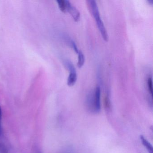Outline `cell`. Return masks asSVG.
Segmentation results:
<instances>
[{
    "label": "cell",
    "instance_id": "cell-1",
    "mask_svg": "<svg viewBox=\"0 0 153 153\" xmlns=\"http://www.w3.org/2000/svg\"><path fill=\"white\" fill-rule=\"evenodd\" d=\"M88 2L89 8H90V11H91L92 15L94 16L95 20L96 21L97 25L98 27V29L100 30L102 37L105 41L107 42L108 41V38H108V33H107V31L105 27L103 22L101 19L98 6L97 4L96 1L92 0V1H88Z\"/></svg>",
    "mask_w": 153,
    "mask_h": 153
},
{
    "label": "cell",
    "instance_id": "cell-6",
    "mask_svg": "<svg viewBox=\"0 0 153 153\" xmlns=\"http://www.w3.org/2000/svg\"><path fill=\"white\" fill-rule=\"evenodd\" d=\"M78 61L77 67L80 68L83 67L85 63V56L83 54V52L81 51H79L78 53Z\"/></svg>",
    "mask_w": 153,
    "mask_h": 153
},
{
    "label": "cell",
    "instance_id": "cell-11",
    "mask_svg": "<svg viewBox=\"0 0 153 153\" xmlns=\"http://www.w3.org/2000/svg\"><path fill=\"white\" fill-rule=\"evenodd\" d=\"M148 2L149 3L151 4V5H153V0H148Z\"/></svg>",
    "mask_w": 153,
    "mask_h": 153
},
{
    "label": "cell",
    "instance_id": "cell-8",
    "mask_svg": "<svg viewBox=\"0 0 153 153\" xmlns=\"http://www.w3.org/2000/svg\"><path fill=\"white\" fill-rule=\"evenodd\" d=\"M152 83H153V81H152V78H149L147 80L148 88L149 91L151 95H152V93H153V84H152Z\"/></svg>",
    "mask_w": 153,
    "mask_h": 153
},
{
    "label": "cell",
    "instance_id": "cell-9",
    "mask_svg": "<svg viewBox=\"0 0 153 153\" xmlns=\"http://www.w3.org/2000/svg\"><path fill=\"white\" fill-rule=\"evenodd\" d=\"M3 134V128L2 126V111L0 106V137H1Z\"/></svg>",
    "mask_w": 153,
    "mask_h": 153
},
{
    "label": "cell",
    "instance_id": "cell-2",
    "mask_svg": "<svg viewBox=\"0 0 153 153\" xmlns=\"http://www.w3.org/2000/svg\"><path fill=\"white\" fill-rule=\"evenodd\" d=\"M67 11L72 16L74 20L78 22L80 19V13L79 10L68 0H66Z\"/></svg>",
    "mask_w": 153,
    "mask_h": 153
},
{
    "label": "cell",
    "instance_id": "cell-3",
    "mask_svg": "<svg viewBox=\"0 0 153 153\" xmlns=\"http://www.w3.org/2000/svg\"><path fill=\"white\" fill-rule=\"evenodd\" d=\"M94 109L95 112H98L101 110V89L99 86L97 87L95 92Z\"/></svg>",
    "mask_w": 153,
    "mask_h": 153
},
{
    "label": "cell",
    "instance_id": "cell-7",
    "mask_svg": "<svg viewBox=\"0 0 153 153\" xmlns=\"http://www.w3.org/2000/svg\"><path fill=\"white\" fill-rule=\"evenodd\" d=\"M57 2L61 11L63 13H65L67 11L66 0H58Z\"/></svg>",
    "mask_w": 153,
    "mask_h": 153
},
{
    "label": "cell",
    "instance_id": "cell-10",
    "mask_svg": "<svg viewBox=\"0 0 153 153\" xmlns=\"http://www.w3.org/2000/svg\"><path fill=\"white\" fill-rule=\"evenodd\" d=\"M71 46H72V48L74 49L76 53H78L79 52V50L78 49L75 43V42L74 41H71Z\"/></svg>",
    "mask_w": 153,
    "mask_h": 153
},
{
    "label": "cell",
    "instance_id": "cell-4",
    "mask_svg": "<svg viewBox=\"0 0 153 153\" xmlns=\"http://www.w3.org/2000/svg\"><path fill=\"white\" fill-rule=\"evenodd\" d=\"M77 78V76L76 70L70 71V74L68 78V81H67L68 85L69 86H72L74 85L76 81Z\"/></svg>",
    "mask_w": 153,
    "mask_h": 153
},
{
    "label": "cell",
    "instance_id": "cell-5",
    "mask_svg": "<svg viewBox=\"0 0 153 153\" xmlns=\"http://www.w3.org/2000/svg\"><path fill=\"white\" fill-rule=\"evenodd\" d=\"M140 138L142 144L147 149V150H148L149 153H153V147L150 143L143 136H140Z\"/></svg>",
    "mask_w": 153,
    "mask_h": 153
}]
</instances>
